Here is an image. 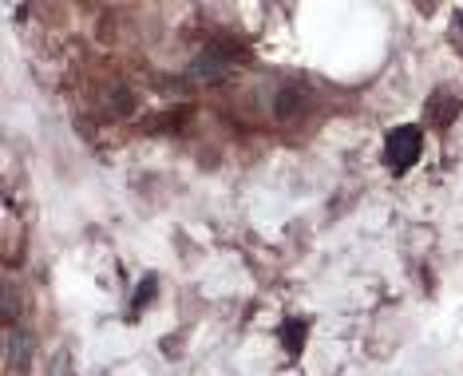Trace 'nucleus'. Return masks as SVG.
I'll return each instance as SVG.
<instances>
[{"label":"nucleus","instance_id":"1","mask_svg":"<svg viewBox=\"0 0 463 376\" xmlns=\"http://www.w3.org/2000/svg\"><path fill=\"white\" fill-rule=\"evenodd\" d=\"M423 151V135L420 127H396L392 135H388V143H384V163L392 170H408L420 158Z\"/></svg>","mask_w":463,"mask_h":376},{"label":"nucleus","instance_id":"2","mask_svg":"<svg viewBox=\"0 0 463 376\" xmlns=\"http://www.w3.org/2000/svg\"><path fill=\"white\" fill-rule=\"evenodd\" d=\"M305 99H309V91H305L301 83H289V88H282V91H277V103H273V115L289 123V119H297V115H301Z\"/></svg>","mask_w":463,"mask_h":376},{"label":"nucleus","instance_id":"3","mask_svg":"<svg viewBox=\"0 0 463 376\" xmlns=\"http://www.w3.org/2000/svg\"><path fill=\"white\" fill-rule=\"evenodd\" d=\"M4 345H8V356H4L8 372H16V368L28 365V356H32V336L28 333H8L4 336Z\"/></svg>","mask_w":463,"mask_h":376},{"label":"nucleus","instance_id":"4","mask_svg":"<svg viewBox=\"0 0 463 376\" xmlns=\"http://www.w3.org/2000/svg\"><path fill=\"white\" fill-rule=\"evenodd\" d=\"M191 76H194V79H202V83H206V79H222V76H226V59H218L214 52H206V56L194 59Z\"/></svg>","mask_w":463,"mask_h":376},{"label":"nucleus","instance_id":"5","mask_svg":"<svg viewBox=\"0 0 463 376\" xmlns=\"http://www.w3.org/2000/svg\"><path fill=\"white\" fill-rule=\"evenodd\" d=\"M107 111H115V115H131L135 111V95L127 88H111L107 91Z\"/></svg>","mask_w":463,"mask_h":376},{"label":"nucleus","instance_id":"6","mask_svg":"<svg viewBox=\"0 0 463 376\" xmlns=\"http://www.w3.org/2000/svg\"><path fill=\"white\" fill-rule=\"evenodd\" d=\"M282 336H285V348H289V353H301V341H305V321H285Z\"/></svg>","mask_w":463,"mask_h":376},{"label":"nucleus","instance_id":"7","mask_svg":"<svg viewBox=\"0 0 463 376\" xmlns=\"http://www.w3.org/2000/svg\"><path fill=\"white\" fill-rule=\"evenodd\" d=\"M12 313H16V293H12V286H4V317L12 321Z\"/></svg>","mask_w":463,"mask_h":376},{"label":"nucleus","instance_id":"8","mask_svg":"<svg viewBox=\"0 0 463 376\" xmlns=\"http://www.w3.org/2000/svg\"><path fill=\"white\" fill-rule=\"evenodd\" d=\"M455 24H459V28H463V8H459V12H455Z\"/></svg>","mask_w":463,"mask_h":376}]
</instances>
